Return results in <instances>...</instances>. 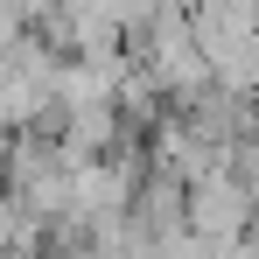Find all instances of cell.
Segmentation results:
<instances>
[{"instance_id": "obj_1", "label": "cell", "mask_w": 259, "mask_h": 259, "mask_svg": "<svg viewBox=\"0 0 259 259\" xmlns=\"http://www.w3.org/2000/svg\"><path fill=\"white\" fill-rule=\"evenodd\" d=\"M189 231L210 238V245H245L259 231V196L231 168L203 175V182H189Z\"/></svg>"}]
</instances>
